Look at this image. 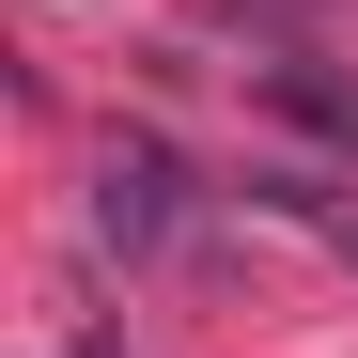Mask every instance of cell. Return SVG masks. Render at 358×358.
I'll list each match as a JSON object with an SVG mask.
<instances>
[{
    "mask_svg": "<svg viewBox=\"0 0 358 358\" xmlns=\"http://www.w3.org/2000/svg\"><path fill=\"white\" fill-rule=\"evenodd\" d=\"M94 234H109V250H171V234H187V171H171L156 141H109V171H94Z\"/></svg>",
    "mask_w": 358,
    "mask_h": 358,
    "instance_id": "1",
    "label": "cell"
},
{
    "mask_svg": "<svg viewBox=\"0 0 358 358\" xmlns=\"http://www.w3.org/2000/svg\"><path fill=\"white\" fill-rule=\"evenodd\" d=\"M250 78H265V94L296 109V125H327V141H358V94H343L327 63H250Z\"/></svg>",
    "mask_w": 358,
    "mask_h": 358,
    "instance_id": "2",
    "label": "cell"
},
{
    "mask_svg": "<svg viewBox=\"0 0 358 358\" xmlns=\"http://www.w3.org/2000/svg\"><path fill=\"white\" fill-rule=\"evenodd\" d=\"M250 187H265L280 218H312V234H327V250L358 265V203H343V187H312V171H250Z\"/></svg>",
    "mask_w": 358,
    "mask_h": 358,
    "instance_id": "3",
    "label": "cell"
}]
</instances>
